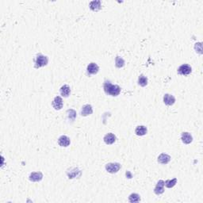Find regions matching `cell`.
I'll return each instance as SVG.
<instances>
[{"label": "cell", "mask_w": 203, "mask_h": 203, "mask_svg": "<svg viewBox=\"0 0 203 203\" xmlns=\"http://www.w3.org/2000/svg\"><path fill=\"white\" fill-rule=\"evenodd\" d=\"M104 91L107 94L111 96H118L121 93V88L118 85L112 84L109 81H106L103 86Z\"/></svg>", "instance_id": "6da1fadb"}, {"label": "cell", "mask_w": 203, "mask_h": 203, "mask_svg": "<svg viewBox=\"0 0 203 203\" xmlns=\"http://www.w3.org/2000/svg\"><path fill=\"white\" fill-rule=\"evenodd\" d=\"M48 57L40 53V54L37 55V57H36L35 68H42V67H44V66L48 64Z\"/></svg>", "instance_id": "7a4b0ae2"}, {"label": "cell", "mask_w": 203, "mask_h": 203, "mask_svg": "<svg viewBox=\"0 0 203 203\" xmlns=\"http://www.w3.org/2000/svg\"><path fill=\"white\" fill-rule=\"evenodd\" d=\"M121 169V164L118 163H109L106 165V170L109 173L114 174Z\"/></svg>", "instance_id": "3957f363"}, {"label": "cell", "mask_w": 203, "mask_h": 203, "mask_svg": "<svg viewBox=\"0 0 203 203\" xmlns=\"http://www.w3.org/2000/svg\"><path fill=\"white\" fill-rule=\"evenodd\" d=\"M192 72V68L189 64H182L179 68H178V73L183 75H187L190 74Z\"/></svg>", "instance_id": "277c9868"}, {"label": "cell", "mask_w": 203, "mask_h": 203, "mask_svg": "<svg viewBox=\"0 0 203 203\" xmlns=\"http://www.w3.org/2000/svg\"><path fill=\"white\" fill-rule=\"evenodd\" d=\"M63 99H62L61 97H55V98L53 101V106L54 107V109H57V110H60V109H61L63 108Z\"/></svg>", "instance_id": "5b68a950"}, {"label": "cell", "mask_w": 203, "mask_h": 203, "mask_svg": "<svg viewBox=\"0 0 203 203\" xmlns=\"http://www.w3.org/2000/svg\"><path fill=\"white\" fill-rule=\"evenodd\" d=\"M164 186H165V182L164 180L158 181L157 184H156L155 189H154V193L157 195L163 194L164 192Z\"/></svg>", "instance_id": "8992f818"}, {"label": "cell", "mask_w": 203, "mask_h": 203, "mask_svg": "<svg viewBox=\"0 0 203 203\" xmlns=\"http://www.w3.org/2000/svg\"><path fill=\"white\" fill-rule=\"evenodd\" d=\"M70 138L67 137L65 135L61 136L58 139V144H59L60 146L61 147H68L70 145Z\"/></svg>", "instance_id": "52a82bcc"}, {"label": "cell", "mask_w": 203, "mask_h": 203, "mask_svg": "<svg viewBox=\"0 0 203 203\" xmlns=\"http://www.w3.org/2000/svg\"><path fill=\"white\" fill-rule=\"evenodd\" d=\"M99 70V67L97 63H91L88 66V73L89 75H94L97 74Z\"/></svg>", "instance_id": "ba28073f"}, {"label": "cell", "mask_w": 203, "mask_h": 203, "mask_svg": "<svg viewBox=\"0 0 203 203\" xmlns=\"http://www.w3.org/2000/svg\"><path fill=\"white\" fill-rule=\"evenodd\" d=\"M29 180L32 182H40L43 179V174L42 172H32L29 177Z\"/></svg>", "instance_id": "9c48e42d"}, {"label": "cell", "mask_w": 203, "mask_h": 203, "mask_svg": "<svg viewBox=\"0 0 203 203\" xmlns=\"http://www.w3.org/2000/svg\"><path fill=\"white\" fill-rule=\"evenodd\" d=\"M164 103L168 106H172L175 103V98L171 94H165L164 96Z\"/></svg>", "instance_id": "30bf717a"}, {"label": "cell", "mask_w": 203, "mask_h": 203, "mask_svg": "<svg viewBox=\"0 0 203 203\" xmlns=\"http://www.w3.org/2000/svg\"><path fill=\"white\" fill-rule=\"evenodd\" d=\"M103 140L106 144H112L116 141V136L114 133H107L103 138Z\"/></svg>", "instance_id": "8fae6325"}, {"label": "cell", "mask_w": 203, "mask_h": 203, "mask_svg": "<svg viewBox=\"0 0 203 203\" xmlns=\"http://www.w3.org/2000/svg\"><path fill=\"white\" fill-rule=\"evenodd\" d=\"M171 160V156L168 154L162 153L158 156V162L161 164H168Z\"/></svg>", "instance_id": "7c38bea8"}, {"label": "cell", "mask_w": 203, "mask_h": 203, "mask_svg": "<svg viewBox=\"0 0 203 203\" xmlns=\"http://www.w3.org/2000/svg\"><path fill=\"white\" fill-rule=\"evenodd\" d=\"M93 113V108L91 105H85L82 107V109H81V115L83 116V117H86V116H88L90 114H91Z\"/></svg>", "instance_id": "4fadbf2b"}, {"label": "cell", "mask_w": 203, "mask_h": 203, "mask_svg": "<svg viewBox=\"0 0 203 203\" xmlns=\"http://www.w3.org/2000/svg\"><path fill=\"white\" fill-rule=\"evenodd\" d=\"M181 139L182 141L183 142L184 144H190V143L193 141V137L192 136H191V134L189 133H186V132L182 133Z\"/></svg>", "instance_id": "5bb4252c"}, {"label": "cell", "mask_w": 203, "mask_h": 203, "mask_svg": "<svg viewBox=\"0 0 203 203\" xmlns=\"http://www.w3.org/2000/svg\"><path fill=\"white\" fill-rule=\"evenodd\" d=\"M102 7V2L99 0H95V1H91L90 2V8L94 11H97L101 9Z\"/></svg>", "instance_id": "9a60e30c"}, {"label": "cell", "mask_w": 203, "mask_h": 203, "mask_svg": "<svg viewBox=\"0 0 203 203\" xmlns=\"http://www.w3.org/2000/svg\"><path fill=\"white\" fill-rule=\"evenodd\" d=\"M60 91V94H61L62 96L64 97V98H68V97L71 94L70 87H69L68 85L62 86Z\"/></svg>", "instance_id": "2e32d148"}, {"label": "cell", "mask_w": 203, "mask_h": 203, "mask_svg": "<svg viewBox=\"0 0 203 203\" xmlns=\"http://www.w3.org/2000/svg\"><path fill=\"white\" fill-rule=\"evenodd\" d=\"M148 132L147 130V128L144 125H139L135 129V133L136 134L137 136H144Z\"/></svg>", "instance_id": "e0dca14e"}, {"label": "cell", "mask_w": 203, "mask_h": 203, "mask_svg": "<svg viewBox=\"0 0 203 203\" xmlns=\"http://www.w3.org/2000/svg\"><path fill=\"white\" fill-rule=\"evenodd\" d=\"M138 84L141 87H145L148 84V78L144 75H140L138 78Z\"/></svg>", "instance_id": "ac0fdd59"}, {"label": "cell", "mask_w": 203, "mask_h": 203, "mask_svg": "<svg viewBox=\"0 0 203 203\" xmlns=\"http://www.w3.org/2000/svg\"><path fill=\"white\" fill-rule=\"evenodd\" d=\"M129 201L132 203L139 202L140 201V197L137 194H132L129 195Z\"/></svg>", "instance_id": "d6986e66"}, {"label": "cell", "mask_w": 203, "mask_h": 203, "mask_svg": "<svg viewBox=\"0 0 203 203\" xmlns=\"http://www.w3.org/2000/svg\"><path fill=\"white\" fill-rule=\"evenodd\" d=\"M115 65L117 68H121L125 66V60L120 57H117L115 59Z\"/></svg>", "instance_id": "ffe728a7"}, {"label": "cell", "mask_w": 203, "mask_h": 203, "mask_svg": "<svg viewBox=\"0 0 203 203\" xmlns=\"http://www.w3.org/2000/svg\"><path fill=\"white\" fill-rule=\"evenodd\" d=\"M176 183H177L176 178H175V179H168V180H167V181L165 182V186H166L168 188H171L173 187V186H175Z\"/></svg>", "instance_id": "44dd1931"}, {"label": "cell", "mask_w": 203, "mask_h": 203, "mask_svg": "<svg viewBox=\"0 0 203 203\" xmlns=\"http://www.w3.org/2000/svg\"><path fill=\"white\" fill-rule=\"evenodd\" d=\"M67 113H68V116L69 119H71L72 121H74L75 119V117H76V112L75 111L74 109H68V111H67Z\"/></svg>", "instance_id": "7402d4cb"}]
</instances>
